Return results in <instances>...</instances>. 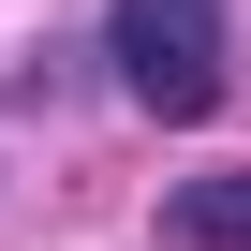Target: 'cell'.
I'll use <instances>...</instances> for the list:
<instances>
[{
  "label": "cell",
  "instance_id": "obj_1",
  "mask_svg": "<svg viewBox=\"0 0 251 251\" xmlns=\"http://www.w3.org/2000/svg\"><path fill=\"white\" fill-rule=\"evenodd\" d=\"M103 59L148 118H207L222 103V0H103Z\"/></svg>",
  "mask_w": 251,
  "mask_h": 251
},
{
  "label": "cell",
  "instance_id": "obj_2",
  "mask_svg": "<svg viewBox=\"0 0 251 251\" xmlns=\"http://www.w3.org/2000/svg\"><path fill=\"white\" fill-rule=\"evenodd\" d=\"M163 236H177V251H251V163H236V177H192V192L163 207Z\"/></svg>",
  "mask_w": 251,
  "mask_h": 251
}]
</instances>
